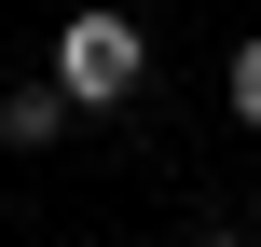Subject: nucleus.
<instances>
[{
	"label": "nucleus",
	"instance_id": "1",
	"mask_svg": "<svg viewBox=\"0 0 261 247\" xmlns=\"http://www.w3.org/2000/svg\"><path fill=\"white\" fill-rule=\"evenodd\" d=\"M55 83H69L83 110H124V96L151 83V28H138V14H110V0H83V14L55 28Z\"/></svg>",
	"mask_w": 261,
	"mask_h": 247
},
{
	"label": "nucleus",
	"instance_id": "2",
	"mask_svg": "<svg viewBox=\"0 0 261 247\" xmlns=\"http://www.w3.org/2000/svg\"><path fill=\"white\" fill-rule=\"evenodd\" d=\"M69 124H83V96H69V83H55V69H41V83H14V96H0V151H55V138H69Z\"/></svg>",
	"mask_w": 261,
	"mask_h": 247
},
{
	"label": "nucleus",
	"instance_id": "3",
	"mask_svg": "<svg viewBox=\"0 0 261 247\" xmlns=\"http://www.w3.org/2000/svg\"><path fill=\"white\" fill-rule=\"evenodd\" d=\"M220 110L261 138V41H234V55H220Z\"/></svg>",
	"mask_w": 261,
	"mask_h": 247
},
{
	"label": "nucleus",
	"instance_id": "4",
	"mask_svg": "<svg viewBox=\"0 0 261 247\" xmlns=\"http://www.w3.org/2000/svg\"><path fill=\"white\" fill-rule=\"evenodd\" d=\"M179 247H248V234H234V220H193V234H179Z\"/></svg>",
	"mask_w": 261,
	"mask_h": 247
}]
</instances>
